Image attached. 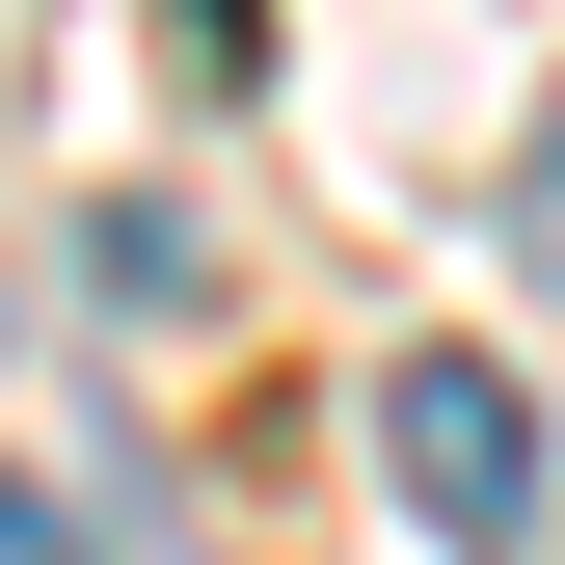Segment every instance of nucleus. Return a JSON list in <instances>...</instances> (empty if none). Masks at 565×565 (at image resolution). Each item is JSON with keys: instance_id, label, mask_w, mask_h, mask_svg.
Here are the masks:
<instances>
[{"instance_id": "obj_1", "label": "nucleus", "mask_w": 565, "mask_h": 565, "mask_svg": "<svg viewBox=\"0 0 565 565\" xmlns=\"http://www.w3.org/2000/svg\"><path fill=\"white\" fill-rule=\"evenodd\" d=\"M377 484L458 565H512L539 539V377H512V350H404V377H377Z\"/></svg>"}, {"instance_id": "obj_2", "label": "nucleus", "mask_w": 565, "mask_h": 565, "mask_svg": "<svg viewBox=\"0 0 565 565\" xmlns=\"http://www.w3.org/2000/svg\"><path fill=\"white\" fill-rule=\"evenodd\" d=\"M0 565H82V512H54V484H0Z\"/></svg>"}, {"instance_id": "obj_3", "label": "nucleus", "mask_w": 565, "mask_h": 565, "mask_svg": "<svg viewBox=\"0 0 565 565\" xmlns=\"http://www.w3.org/2000/svg\"><path fill=\"white\" fill-rule=\"evenodd\" d=\"M512 243H539V269H565V135H539V162H512Z\"/></svg>"}]
</instances>
